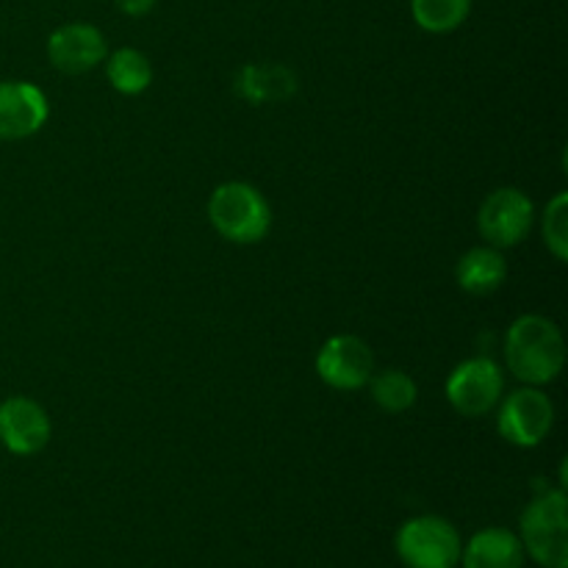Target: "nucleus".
<instances>
[{
    "mask_svg": "<svg viewBox=\"0 0 568 568\" xmlns=\"http://www.w3.org/2000/svg\"><path fill=\"white\" fill-rule=\"evenodd\" d=\"M544 242L558 261L568 258V194L560 192L544 211Z\"/></svg>",
    "mask_w": 568,
    "mask_h": 568,
    "instance_id": "obj_18",
    "label": "nucleus"
},
{
    "mask_svg": "<svg viewBox=\"0 0 568 568\" xmlns=\"http://www.w3.org/2000/svg\"><path fill=\"white\" fill-rule=\"evenodd\" d=\"M48 59L55 70L67 75H81L94 70L105 59V37L89 22H70L50 33Z\"/></svg>",
    "mask_w": 568,
    "mask_h": 568,
    "instance_id": "obj_10",
    "label": "nucleus"
},
{
    "mask_svg": "<svg viewBox=\"0 0 568 568\" xmlns=\"http://www.w3.org/2000/svg\"><path fill=\"white\" fill-rule=\"evenodd\" d=\"M508 275V264H505L503 253L497 247H475L458 261L455 266V277L464 292L475 294V297H486V294L497 292Z\"/></svg>",
    "mask_w": 568,
    "mask_h": 568,
    "instance_id": "obj_13",
    "label": "nucleus"
},
{
    "mask_svg": "<svg viewBox=\"0 0 568 568\" xmlns=\"http://www.w3.org/2000/svg\"><path fill=\"white\" fill-rule=\"evenodd\" d=\"M399 560L408 568H453L460 564V532L442 516H416L394 538Z\"/></svg>",
    "mask_w": 568,
    "mask_h": 568,
    "instance_id": "obj_4",
    "label": "nucleus"
},
{
    "mask_svg": "<svg viewBox=\"0 0 568 568\" xmlns=\"http://www.w3.org/2000/svg\"><path fill=\"white\" fill-rule=\"evenodd\" d=\"M555 425V405L538 388H519L503 403L497 427L516 447H538Z\"/></svg>",
    "mask_w": 568,
    "mask_h": 568,
    "instance_id": "obj_7",
    "label": "nucleus"
},
{
    "mask_svg": "<svg viewBox=\"0 0 568 568\" xmlns=\"http://www.w3.org/2000/svg\"><path fill=\"white\" fill-rule=\"evenodd\" d=\"M532 216H536L532 200L521 189L505 186L483 200L477 227L491 247L505 250L519 244L530 233Z\"/></svg>",
    "mask_w": 568,
    "mask_h": 568,
    "instance_id": "obj_6",
    "label": "nucleus"
},
{
    "mask_svg": "<svg viewBox=\"0 0 568 568\" xmlns=\"http://www.w3.org/2000/svg\"><path fill=\"white\" fill-rule=\"evenodd\" d=\"M116 9L128 17H144L148 11H153L155 0H114Z\"/></svg>",
    "mask_w": 568,
    "mask_h": 568,
    "instance_id": "obj_19",
    "label": "nucleus"
},
{
    "mask_svg": "<svg viewBox=\"0 0 568 568\" xmlns=\"http://www.w3.org/2000/svg\"><path fill=\"white\" fill-rule=\"evenodd\" d=\"M464 568H521L525 566V547L519 536L505 527H486L475 532L460 549Z\"/></svg>",
    "mask_w": 568,
    "mask_h": 568,
    "instance_id": "obj_12",
    "label": "nucleus"
},
{
    "mask_svg": "<svg viewBox=\"0 0 568 568\" xmlns=\"http://www.w3.org/2000/svg\"><path fill=\"white\" fill-rule=\"evenodd\" d=\"M505 361L527 386L552 383L566 364V344L558 325L538 314L519 316L505 336Z\"/></svg>",
    "mask_w": 568,
    "mask_h": 568,
    "instance_id": "obj_1",
    "label": "nucleus"
},
{
    "mask_svg": "<svg viewBox=\"0 0 568 568\" xmlns=\"http://www.w3.org/2000/svg\"><path fill=\"white\" fill-rule=\"evenodd\" d=\"M209 220L222 239L255 244L270 233L272 209L264 194L242 181L222 183L209 200Z\"/></svg>",
    "mask_w": 568,
    "mask_h": 568,
    "instance_id": "obj_3",
    "label": "nucleus"
},
{
    "mask_svg": "<svg viewBox=\"0 0 568 568\" xmlns=\"http://www.w3.org/2000/svg\"><path fill=\"white\" fill-rule=\"evenodd\" d=\"M372 399L388 414H403L416 403V383L405 372L386 369L381 375H372Z\"/></svg>",
    "mask_w": 568,
    "mask_h": 568,
    "instance_id": "obj_17",
    "label": "nucleus"
},
{
    "mask_svg": "<svg viewBox=\"0 0 568 568\" xmlns=\"http://www.w3.org/2000/svg\"><path fill=\"white\" fill-rule=\"evenodd\" d=\"M503 388L505 377L499 364L480 355V358H469L455 366L447 381V399L460 416L475 419V416H486L503 399Z\"/></svg>",
    "mask_w": 568,
    "mask_h": 568,
    "instance_id": "obj_5",
    "label": "nucleus"
},
{
    "mask_svg": "<svg viewBox=\"0 0 568 568\" xmlns=\"http://www.w3.org/2000/svg\"><path fill=\"white\" fill-rule=\"evenodd\" d=\"M48 120V98L26 81L0 83V139L33 136Z\"/></svg>",
    "mask_w": 568,
    "mask_h": 568,
    "instance_id": "obj_11",
    "label": "nucleus"
},
{
    "mask_svg": "<svg viewBox=\"0 0 568 568\" xmlns=\"http://www.w3.org/2000/svg\"><path fill=\"white\" fill-rule=\"evenodd\" d=\"M519 541L541 568H568V499L564 488L541 491L525 508Z\"/></svg>",
    "mask_w": 568,
    "mask_h": 568,
    "instance_id": "obj_2",
    "label": "nucleus"
},
{
    "mask_svg": "<svg viewBox=\"0 0 568 568\" xmlns=\"http://www.w3.org/2000/svg\"><path fill=\"white\" fill-rule=\"evenodd\" d=\"M471 11V0H410V14L422 31L430 33H449Z\"/></svg>",
    "mask_w": 568,
    "mask_h": 568,
    "instance_id": "obj_16",
    "label": "nucleus"
},
{
    "mask_svg": "<svg viewBox=\"0 0 568 568\" xmlns=\"http://www.w3.org/2000/svg\"><path fill=\"white\" fill-rule=\"evenodd\" d=\"M105 75L120 94H142L153 81V67L142 50L120 48L105 61Z\"/></svg>",
    "mask_w": 568,
    "mask_h": 568,
    "instance_id": "obj_15",
    "label": "nucleus"
},
{
    "mask_svg": "<svg viewBox=\"0 0 568 568\" xmlns=\"http://www.w3.org/2000/svg\"><path fill=\"white\" fill-rule=\"evenodd\" d=\"M316 372L327 386L355 392L375 375V355L364 338L333 336L316 355Z\"/></svg>",
    "mask_w": 568,
    "mask_h": 568,
    "instance_id": "obj_8",
    "label": "nucleus"
},
{
    "mask_svg": "<svg viewBox=\"0 0 568 568\" xmlns=\"http://www.w3.org/2000/svg\"><path fill=\"white\" fill-rule=\"evenodd\" d=\"M239 92L253 103L286 100L294 92V75L281 64H250L239 75Z\"/></svg>",
    "mask_w": 568,
    "mask_h": 568,
    "instance_id": "obj_14",
    "label": "nucleus"
},
{
    "mask_svg": "<svg viewBox=\"0 0 568 568\" xmlns=\"http://www.w3.org/2000/svg\"><path fill=\"white\" fill-rule=\"evenodd\" d=\"M453 568H458V566H453Z\"/></svg>",
    "mask_w": 568,
    "mask_h": 568,
    "instance_id": "obj_20",
    "label": "nucleus"
},
{
    "mask_svg": "<svg viewBox=\"0 0 568 568\" xmlns=\"http://www.w3.org/2000/svg\"><path fill=\"white\" fill-rule=\"evenodd\" d=\"M0 442L14 455H37L50 442L48 410L28 397L0 403Z\"/></svg>",
    "mask_w": 568,
    "mask_h": 568,
    "instance_id": "obj_9",
    "label": "nucleus"
}]
</instances>
